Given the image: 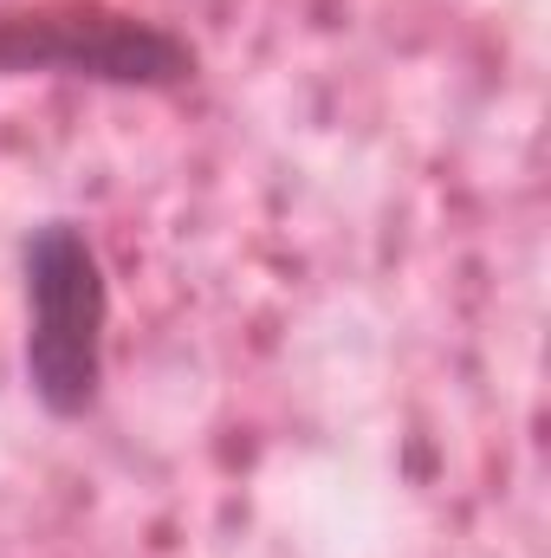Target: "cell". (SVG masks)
Listing matches in <instances>:
<instances>
[{
  "label": "cell",
  "instance_id": "2",
  "mask_svg": "<svg viewBox=\"0 0 551 558\" xmlns=\"http://www.w3.org/2000/svg\"><path fill=\"white\" fill-rule=\"evenodd\" d=\"M0 72H59L124 92H175L195 78V46L105 0H52L0 13Z\"/></svg>",
  "mask_w": 551,
  "mask_h": 558
},
{
  "label": "cell",
  "instance_id": "1",
  "mask_svg": "<svg viewBox=\"0 0 551 558\" xmlns=\"http://www.w3.org/2000/svg\"><path fill=\"white\" fill-rule=\"evenodd\" d=\"M26 279V390L52 422H78L105 390V260L72 221H39L20 247Z\"/></svg>",
  "mask_w": 551,
  "mask_h": 558
}]
</instances>
